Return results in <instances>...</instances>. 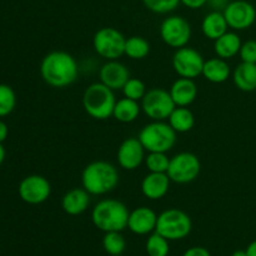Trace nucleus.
<instances>
[{
  "label": "nucleus",
  "mask_w": 256,
  "mask_h": 256,
  "mask_svg": "<svg viewBox=\"0 0 256 256\" xmlns=\"http://www.w3.org/2000/svg\"><path fill=\"white\" fill-rule=\"evenodd\" d=\"M40 75L49 86L64 89L78 80L79 65L72 54L62 50H54L42 58Z\"/></svg>",
  "instance_id": "1"
},
{
  "label": "nucleus",
  "mask_w": 256,
  "mask_h": 256,
  "mask_svg": "<svg viewBox=\"0 0 256 256\" xmlns=\"http://www.w3.org/2000/svg\"><path fill=\"white\" fill-rule=\"evenodd\" d=\"M119 172L112 162L104 160L92 162L82 172V185L90 195L102 196L116 189L119 184Z\"/></svg>",
  "instance_id": "2"
},
{
  "label": "nucleus",
  "mask_w": 256,
  "mask_h": 256,
  "mask_svg": "<svg viewBox=\"0 0 256 256\" xmlns=\"http://www.w3.org/2000/svg\"><path fill=\"white\" fill-rule=\"evenodd\" d=\"M129 209L116 199H102L92 208V222L102 232H122L128 228Z\"/></svg>",
  "instance_id": "3"
},
{
  "label": "nucleus",
  "mask_w": 256,
  "mask_h": 256,
  "mask_svg": "<svg viewBox=\"0 0 256 256\" xmlns=\"http://www.w3.org/2000/svg\"><path fill=\"white\" fill-rule=\"evenodd\" d=\"M115 99L114 90L102 82H92L82 94V108L90 118L95 120H106L112 116Z\"/></svg>",
  "instance_id": "4"
},
{
  "label": "nucleus",
  "mask_w": 256,
  "mask_h": 256,
  "mask_svg": "<svg viewBox=\"0 0 256 256\" xmlns=\"http://www.w3.org/2000/svg\"><path fill=\"white\" fill-rule=\"evenodd\" d=\"M176 134L169 122L152 120L140 130L138 139L148 152H168L176 144Z\"/></svg>",
  "instance_id": "5"
},
{
  "label": "nucleus",
  "mask_w": 256,
  "mask_h": 256,
  "mask_svg": "<svg viewBox=\"0 0 256 256\" xmlns=\"http://www.w3.org/2000/svg\"><path fill=\"white\" fill-rule=\"evenodd\" d=\"M192 218L182 210L172 208L158 215V222L155 232L166 238L169 242L182 240L192 232Z\"/></svg>",
  "instance_id": "6"
},
{
  "label": "nucleus",
  "mask_w": 256,
  "mask_h": 256,
  "mask_svg": "<svg viewBox=\"0 0 256 256\" xmlns=\"http://www.w3.org/2000/svg\"><path fill=\"white\" fill-rule=\"evenodd\" d=\"M126 38L112 26L100 28L92 38L95 52L105 60H119L124 55Z\"/></svg>",
  "instance_id": "7"
},
{
  "label": "nucleus",
  "mask_w": 256,
  "mask_h": 256,
  "mask_svg": "<svg viewBox=\"0 0 256 256\" xmlns=\"http://www.w3.org/2000/svg\"><path fill=\"white\" fill-rule=\"evenodd\" d=\"M202 172V162L195 154L189 152H182L170 158L168 176L175 184H189L198 179Z\"/></svg>",
  "instance_id": "8"
},
{
  "label": "nucleus",
  "mask_w": 256,
  "mask_h": 256,
  "mask_svg": "<svg viewBox=\"0 0 256 256\" xmlns=\"http://www.w3.org/2000/svg\"><path fill=\"white\" fill-rule=\"evenodd\" d=\"M140 105L148 118L152 120H160V122L169 119L170 114L176 106L169 90H165L162 88H152L148 90Z\"/></svg>",
  "instance_id": "9"
},
{
  "label": "nucleus",
  "mask_w": 256,
  "mask_h": 256,
  "mask_svg": "<svg viewBox=\"0 0 256 256\" xmlns=\"http://www.w3.org/2000/svg\"><path fill=\"white\" fill-rule=\"evenodd\" d=\"M159 32L168 46L180 49L186 46L192 39V25L180 15H169L160 24Z\"/></svg>",
  "instance_id": "10"
},
{
  "label": "nucleus",
  "mask_w": 256,
  "mask_h": 256,
  "mask_svg": "<svg viewBox=\"0 0 256 256\" xmlns=\"http://www.w3.org/2000/svg\"><path fill=\"white\" fill-rule=\"evenodd\" d=\"M172 68L180 78L195 79L200 76L204 68L205 59L194 48L184 46L176 49L172 55Z\"/></svg>",
  "instance_id": "11"
},
{
  "label": "nucleus",
  "mask_w": 256,
  "mask_h": 256,
  "mask_svg": "<svg viewBox=\"0 0 256 256\" xmlns=\"http://www.w3.org/2000/svg\"><path fill=\"white\" fill-rule=\"evenodd\" d=\"M20 199L30 205H39L46 202L52 195V184L42 175L32 174L24 178L18 188Z\"/></svg>",
  "instance_id": "12"
},
{
  "label": "nucleus",
  "mask_w": 256,
  "mask_h": 256,
  "mask_svg": "<svg viewBox=\"0 0 256 256\" xmlns=\"http://www.w3.org/2000/svg\"><path fill=\"white\" fill-rule=\"evenodd\" d=\"M222 12L229 28L234 32L249 29L256 20L255 6L246 0H232Z\"/></svg>",
  "instance_id": "13"
},
{
  "label": "nucleus",
  "mask_w": 256,
  "mask_h": 256,
  "mask_svg": "<svg viewBox=\"0 0 256 256\" xmlns=\"http://www.w3.org/2000/svg\"><path fill=\"white\" fill-rule=\"evenodd\" d=\"M145 152L146 150L138 138H128L120 144L118 149V164L124 170H129V172L136 170L144 164L145 156H146Z\"/></svg>",
  "instance_id": "14"
},
{
  "label": "nucleus",
  "mask_w": 256,
  "mask_h": 256,
  "mask_svg": "<svg viewBox=\"0 0 256 256\" xmlns=\"http://www.w3.org/2000/svg\"><path fill=\"white\" fill-rule=\"evenodd\" d=\"M100 82L112 90H122L125 82L130 79V72L126 65L119 60H106L99 70Z\"/></svg>",
  "instance_id": "15"
},
{
  "label": "nucleus",
  "mask_w": 256,
  "mask_h": 256,
  "mask_svg": "<svg viewBox=\"0 0 256 256\" xmlns=\"http://www.w3.org/2000/svg\"><path fill=\"white\" fill-rule=\"evenodd\" d=\"M158 214L148 206H139L129 214L128 229L135 235H150L156 229Z\"/></svg>",
  "instance_id": "16"
},
{
  "label": "nucleus",
  "mask_w": 256,
  "mask_h": 256,
  "mask_svg": "<svg viewBox=\"0 0 256 256\" xmlns=\"http://www.w3.org/2000/svg\"><path fill=\"white\" fill-rule=\"evenodd\" d=\"M172 180L166 172H149L142 182V192L146 199L160 200L169 192Z\"/></svg>",
  "instance_id": "17"
},
{
  "label": "nucleus",
  "mask_w": 256,
  "mask_h": 256,
  "mask_svg": "<svg viewBox=\"0 0 256 256\" xmlns=\"http://www.w3.org/2000/svg\"><path fill=\"white\" fill-rule=\"evenodd\" d=\"M92 195L84 188H74L64 194L62 199V208L65 214L70 216L82 215L89 209Z\"/></svg>",
  "instance_id": "18"
},
{
  "label": "nucleus",
  "mask_w": 256,
  "mask_h": 256,
  "mask_svg": "<svg viewBox=\"0 0 256 256\" xmlns=\"http://www.w3.org/2000/svg\"><path fill=\"white\" fill-rule=\"evenodd\" d=\"M176 106H190L198 98V86L194 79L178 78L169 90Z\"/></svg>",
  "instance_id": "19"
},
{
  "label": "nucleus",
  "mask_w": 256,
  "mask_h": 256,
  "mask_svg": "<svg viewBox=\"0 0 256 256\" xmlns=\"http://www.w3.org/2000/svg\"><path fill=\"white\" fill-rule=\"evenodd\" d=\"M202 32L206 39L214 40V42L225 32H229V25L225 19L224 12H215V10L208 12L202 22Z\"/></svg>",
  "instance_id": "20"
},
{
  "label": "nucleus",
  "mask_w": 256,
  "mask_h": 256,
  "mask_svg": "<svg viewBox=\"0 0 256 256\" xmlns=\"http://www.w3.org/2000/svg\"><path fill=\"white\" fill-rule=\"evenodd\" d=\"M202 75L212 84H222L230 78L232 69L226 60L216 56L205 60Z\"/></svg>",
  "instance_id": "21"
},
{
  "label": "nucleus",
  "mask_w": 256,
  "mask_h": 256,
  "mask_svg": "<svg viewBox=\"0 0 256 256\" xmlns=\"http://www.w3.org/2000/svg\"><path fill=\"white\" fill-rule=\"evenodd\" d=\"M242 42L239 34L235 32H226L214 42V52L216 56L229 60L239 55Z\"/></svg>",
  "instance_id": "22"
},
{
  "label": "nucleus",
  "mask_w": 256,
  "mask_h": 256,
  "mask_svg": "<svg viewBox=\"0 0 256 256\" xmlns=\"http://www.w3.org/2000/svg\"><path fill=\"white\" fill-rule=\"evenodd\" d=\"M232 82L235 86L245 92L256 90V64L242 62L232 72Z\"/></svg>",
  "instance_id": "23"
},
{
  "label": "nucleus",
  "mask_w": 256,
  "mask_h": 256,
  "mask_svg": "<svg viewBox=\"0 0 256 256\" xmlns=\"http://www.w3.org/2000/svg\"><path fill=\"white\" fill-rule=\"evenodd\" d=\"M140 112H142V105L139 104V102L124 96L122 99L116 100L112 116L119 122L129 124L139 118Z\"/></svg>",
  "instance_id": "24"
},
{
  "label": "nucleus",
  "mask_w": 256,
  "mask_h": 256,
  "mask_svg": "<svg viewBox=\"0 0 256 256\" xmlns=\"http://www.w3.org/2000/svg\"><path fill=\"white\" fill-rule=\"evenodd\" d=\"M168 122L179 134L189 132L195 125V116L189 106H175L170 114Z\"/></svg>",
  "instance_id": "25"
},
{
  "label": "nucleus",
  "mask_w": 256,
  "mask_h": 256,
  "mask_svg": "<svg viewBox=\"0 0 256 256\" xmlns=\"http://www.w3.org/2000/svg\"><path fill=\"white\" fill-rule=\"evenodd\" d=\"M150 52V44L145 38L134 36L126 38L125 42V52L124 55L132 60H142L149 55Z\"/></svg>",
  "instance_id": "26"
},
{
  "label": "nucleus",
  "mask_w": 256,
  "mask_h": 256,
  "mask_svg": "<svg viewBox=\"0 0 256 256\" xmlns=\"http://www.w3.org/2000/svg\"><path fill=\"white\" fill-rule=\"evenodd\" d=\"M102 248L110 256H120L126 249V242L122 232H105L102 238Z\"/></svg>",
  "instance_id": "27"
},
{
  "label": "nucleus",
  "mask_w": 256,
  "mask_h": 256,
  "mask_svg": "<svg viewBox=\"0 0 256 256\" xmlns=\"http://www.w3.org/2000/svg\"><path fill=\"white\" fill-rule=\"evenodd\" d=\"M145 250H146L148 256H168L170 252L169 240L162 235L158 234L156 232H152L148 236Z\"/></svg>",
  "instance_id": "28"
},
{
  "label": "nucleus",
  "mask_w": 256,
  "mask_h": 256,
  "mask_svg": "<svg viewBox=\"0 0 256 256\" xmlns=\"http://www.w3.org/2000/svg\"><path fill=\"white\" fill-rule=\"evenodd\" d=\"M144 164L149 172H168L170 158L168 152H148Z\"/></svg>",
  "instance_id": "29"
},
{
  "label": "nucleus",
  "mask_w": 256,
  "mask_h": 256,
  "mask_svg": "<svg viewBox=\"0 0 256 256\" xmlns=\"http://www.w3.org/2000/svg\"><path fill=\"white\" fill-rule=\"evenodd\" d=\"M16 106V95L12 86L0 84V118L8 116Z\"/></svg>",
  "instance_id": "30"
},
{
  "label": "nucleus",
  "mask_w": 256,
  "mask_h": 256,
  "mask_svg": "<svg viewBox=\"0 0 256 256\" xmlns=\"http://www.w3.org/2000/svg\"><path fill=\"white\" fill-rule=\"evenodd\" d=\"M122 92L125 98H129V99L132 100H136V102H142V99L145 96L148 90L142 80L138 79V78H130V79L125 82Z\"/></svg>",
  "instance_id": "31"
},
{
  "label": "nucleus",
  "mask_w": 256,
  "mask_h": 256,
  "mask_svg": "<svg viewBox=\"0 0 256 256\" xmlns=\"http://www.w3.org/2000/svg\"><path fill=\"white\" fill-rule=\"evenodd\" d=\"M142 4L155 14H169L176 10L180 5V0H142Z\"/></svg>",
  "instance_id": "32"
},
{
  "label": "nucleus",
  "mask_w": 256,
  "mask_h": 256,
  "mask_svg": "<svg viewBox=\"0 0 256 256\" xmlns=\"http://www.w3.org/2000/svg\"><path fill=\"white\" fill-rule=\"evenodd\" d=\"M239 55L242 62L256 64V40H248L242 42Z\"/></svg>",
  "instance_id": "33"
},
{
  "label": "nucleus",
  "mask_w": 256,
  "mask_h": 256,
  "mask_svg": "<svg viewBox=\"0 0 256 256\" xmlns=\"http://www.w3.org/2000/svg\"><path fill=\"white\" fill-rule=\"evenodd\" d=\"M182 256H212L209 250L204 246H192L185 250Z\"/></svg>",
  "instance_id": "34"
},
{
  "label": "nucleus",
  "mask_w": 256,
  "mask_h": 256,
  "mask_svg": "<svg viewBox=\"0 0 256 256\" xmlns=\"http://www.w3.org/2000/svg\"><path fill=\"white\" fill-rule=\"evenodd\" d=\"M230 2L232 0H208L206 5H209L212 10H215V12H224Z\"/></svg>",
  "instance_id": "35"
},
{
  "label": "nucleus",
  "mask_w": 256,
  "mask_h": 256,
  "mask_svg": "<svg viewBox=\"0 0 256 256\" xmlns=\"http://www.w3.org/2000/svg\"><path fill=\"white\" fill-rule=\"evenodd\" d=\"M208 2V0H180V4H182L184 6L189 8V9L196 10L200 8L205 6Z\"/></svg>",
  "instance_id": "36"
},
{
  "label": "nucleus",
  "mask_w": 256,
  "mask_h": 256,
  "mask_svg": "<svg viewBox=\"0 0 256 256\" xmlns=\"http://www.w3.org/2000/svg\"><path fill=\"white\" fill-rule=\"evenodd\" d=\"M8 135H9V128L2 120H0V142L2 144L6 140Z\"/></svg>",
  "instance_id": "37"
},
{
  "label": "nucleus",
  "mask_w": 256,
  "mask_h": 256,
  "mask_svg": "<svg viewBox=\"0 0 256 256\" xmlns=\"http://www.w3.org/2000/svg\"><path fill=\"white\" fill-rule=\"evenodd\" d=\"M245 250H246L248 256H256V240L250 242Z\"/></svg>",
  "instance_id": "38"
},
{
  "label": "nucleus",
  "mask_w": 256,
  "mask_h": 256,
  "mask_svg": "<svg viewBox=\"0 0 256 256\" xmlns=\"http://www.w3.org/2000/svg\"><path fill=\"white\" fill-rule=\"evenodd\" d=\"M5 155H6V152H5V148L2 146V144L0 142V165L4 162L5 160Z\"/></svg>",
  "instance_id": "39"
},
{
  "label": "nucleus",
  "mask_w": 256,
  "mask_h": 256,
  "mask_svg": "<svg viewBox=\"0 0 256 256\" xmlns=\"http://www.w3.org/2000/svg\"><path fill=\"white\" fill-rule=\"evenodd\" d=\"M232 256H248L246 250H235L232 254Z\"/></svg>",
  "instance_id": "40"
},
{
  "label": "nucleus",
  "mask_w": 256,
  "mask_h": 256,
  "mask_svg": "<svg viewBox=\"0 0 256 256\" xmlns=\"http://www.w3.org/2000/svg\"><path fill=\"white\" fill-rule=\"evenodd\" d=\"M120 256H122V255H120Z\"/></svg>",
  "instance_id": "41"
}]
</instances>
